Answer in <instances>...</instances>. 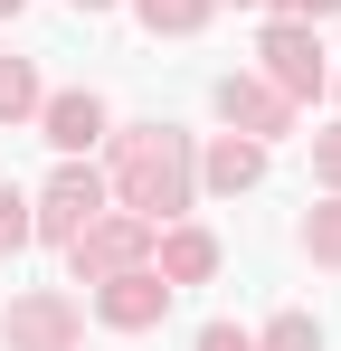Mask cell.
Here are the masks:
<instances>
[{
    "label": "cell",
    "mask_w": 341,
    "mask_h": 351,
    "mask_svg": "<svg viewBox=\"0 0 341 351\" xmlns=\"http://www.w3.org/2000/svg\"><path fill=\"white\" fill-rule=\"evenodd\" d=\"M19 10H29V0H0V19H19Z\"/></svg>",
    "instance_id": "obj_19"
},
{
    "label": "cell",
    "mask_w": 341,
    "mask_h": 351,
    "mask_svg": "<svg viewBox=\"0 0 341 351\" xmlns=\"http://www.w3.org/2000/svg\"><path fill=\"white\" fill-rule=\"evenodd\" d=\"M341 0H275V19H303V29H313V19H332Z\"/></svg>",
    "instance_id": "obj_17"
},
{
    "label": "cell",
    "mask_w": 341,
    "mask_h": 351,
    "mask_svg": "<svg viewBox=\"0 0 341 351\" xmlns=\"http://www.w3.org/2000/svg\"><path fill=\"white\" fill-rule=\"evenodd\" d=\"M29 114H38V66L0 58V123H29Z\"/></svg>",
    "instance_id": "obj_12"
},
{
    "label": "cell",
    "mask_w": 341,
    "mask_h": 351,
    "mask_svg": "<svg viewBox=\"0 0 341 351\" xmlns=\"http://www.w3.org/2000/svg\"><path fill=\"white\" fill-rule=\"evenodd\" d=\"M256 351H323V323H313V313H275Z\"/></svg>",
    "instance_id": "obj_14"
},
{
    "label": "cell",
    "mask_w": 341,
    "mask_h": 351,
    "mask_svg": "<svg viewBox=\"0 0 341 351\" xmlns=\"http://www.w3.org/2000/svg\"><path fill=\"white\" fill-rule=\"evenodd\" d=\"M218 114L247 143H275V133H294V95H275L266 76H218Z\"/></svg>",
    "instance_id": "obj_6"
},
{
    "label": "cell",
    "mask_w": 341,
    "mask_h": 351,
    "mask_svg": "<svg viewBox=\"0 0 341 351\" xmlns=\"http://www.w3.org/2000/svg\"><path fill=\"white\" fill-rule=\"evenodd\" d=\"M29 199H19V190H10V180H0V256H19V247H29Z\"/></svg>",
    "instance_id": "obj_15"
},
{
    "label": "cell",
    "mask_w": 341,
    "mask_h": 351,
    "mask_svg": "<svg viewBox=\"0 0 341 351\" xmlns=\"http://www.w3.org/2000/svg\"><path fill=\"white\" fill-rule=\"evenodd\" d=\"M199 180H209V190H227V199H237V190H256V180H266V143L218 133V143H209V162H199Z\"/></svg>",
    "instance_id": "obj_10"
},
{
    "label": "cell",
    "mask_w": 341,
    "mask_h": 351,
    "mask_svg": "<svg viewBox=\"0 0 341 351\" xmlns=\"http://www.w3.org/2000/svg\"><path fill=\"white\" fill-rule=\"evenodd\" d=\"M66 10H114V0H66Z\"/></svg>",
    "instance_id": "obj_20"
},
{
    "label": "cell",
    "mask_w": 341,
    "mask_h": 351,
    "mask_svg": "<svg viewBox=\"0 0 341 351\" xmlns=\"http://www.w3.org/2000/svg\"><path fill=\"white\" fill-rule=\"evenodd\" d=\"M209 10H218V0H133V19H142L152 38H190V29H209Z\"/></svg>",
    "instance_id": "obj_11"
},
{
    "label": "cell",
    "mask_w": 341,
    "mask_h": 351,
    "mask_svg": "<svg viewBox=\"0 0 341 351\" xmlns=\"http://www.w3.org/2000/svg\"><path fill=\"white\" fill-rule=\"evenodd\" d=\"M313 180H332V190H341V123H332V133H313Z\"/></svg>",
    "instance_id": "obj_16"
},
{
    "label": "cell",
    "mask_w": 341,
    "mask_h": 351,
    "mask_svg": "<svg viewBox=\"0 0 341 351\" xmlns=\"http://www.w3.org/2000/svg\"><path fill=\"white\" fill-rule=\"evenodd\" d=\"M190 180H199L190 133H170V123H133V133H114V180H105V190L133 209V219L170 228V219L190 209Z\"/></svg>",
    "instance_id": "obj_1"
},
{
    "label": "cell",
    "mask_w": 341,
    "mask_h": 351,
    "mask_svg": "<svg viewBox=\"0 0 341 351\" xmlns=\"http://www.w3.org/2000/svg\"><path fill=\"white\" fill-rule=\"evenodd\" d=\"M152 256V219H133V209H95L86 228L66 237V266H76V285H105L123 266H142Z\"/></svg>",
    "instance_id": "obj_2"
},
{
    "label": "cell",
    "mask_w": 341,
    "mask_h": 351,
    "mask_svg": "<svg viewBox=\"0 0 341 351\" xmlns=\"http://www.w3.org/2000/svg\"><path fill=\"white\" fill-rule=\"evenodd\" d=\"M199 351H256V342H247L237 323H209V332H199Z\"/></svg>",
    "instance_id": "obj_18"
},
{
    "label": "cell",
    "mask_w": 341,
    "mask_h": 351,
    "mask_svg": "<svg viewBox=\"0 0 341 351\" xmlns=\"http://www.w3.org/2000/svg\"><path fill=\"white\" fill-rule=\"evenodd\" d=\"M95 209H105V171H95V162H57V180L38 190V209H29V228L66 247V237L95 219Z\"/></svg>",
    "instance_id": "obj_5"
},
{
    "label": "cell",
    "mask_w": 341,
    "mask_h": 351,
    "mask_svg": "<svg viewBox=\"0 0 341 351\" xmlns=\"http://www.w3.org/2000/svg\"><path fill=\"white\" fill-rule=\"evenodd\" d=\"M0 342L10 351H76L86 342V313H76V294H19L0 313Z\"/></svg>",
    "instance_id": "obj_4"
},
{
    "label": "cell",
    "mask_w": 341,
    "mask_h": 351,
    "mask_svg": "<svg viewBox=\"0 0 341 351\" xmlns=\"http://www.w3.org/2000/svg\"><path fill=\"white\" fill-rule=\"evenodd\" d=\"M256 58H266V86H275V95H294V105L332 86V66H323V38H313L303 19H275V29L256 38Z\"/></svg>",
    "instance_id": "obj_3"
},
{
    "label": "cell",
    "mask_w": 341,
    "mask_h": 351,
    "mask_svg": "<svg viewBox=\"0 0 341 351\" xmlns=\"http://www.w3.org/2000/svg\"><path fill=\"white\" fill-rule=\"evenodd\" d=\"M95 313H105L114 332H152V323L170 313V285L152 276V266H123V276H105V285H95Z\"/></svg>",
    "instance_id": "obj_7"
},
{
    "label": "cell",
    "mask_w": 341,
    "mask_h": 351,
    "mask_svg": "<svg viewBox=\"0 0 341 351\" xmlns=\"http://www.w3.org/2000/svg\"><path fill=\"white\" fill-rule=\"evenodd\" d=\"M152 247H162V266H152V276H162L170 294L218 276V237H209V228H152Z\"/></svg>",
    "instance_id": "obj_9"
},
{
    "label": "cell",
    "mask_w": 341,
    "mask_h": 351,
    "mask_svg": "<svg viewBox=\"0 0 341 351\" xmlns=\"http://www.w3.org/2000/svg\"><path fill=\"white\" fill-rule=\"evenodd\" d=\"M38 133H48V152H66V162H86L95 143H105V95H38Z\"/></svg>",
    "instance_id": "obj_8"
},
{
    "label": "cell",
    "mask_w": 341,
    "mask_h": 351,
    "mask_svg": "<svg viewBox=\"0 0 341 351\" xmlns=\"http://www.w3.org/2000/svg\"><path fill=\"white\" fill-rule=\"evenodd\" d=\"M303 256H313V266H341V199H323V209L303 219Z\"/></svg>",
    "instance_id": "obj_13"
}]
</instances>
